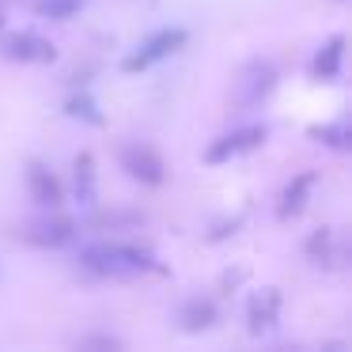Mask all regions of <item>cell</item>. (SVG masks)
<instances>
[{"label":"cell","instance_id":"9c48e42d","mask_svg":"<svg viewBox=\"0 0 352 352\" xmlns=\"http://www.w3.org/2000/svg\"><path fill=\"white\" fill-rule=\"evenodd\" d=\"M178 322H182V329H190V333H201V329L216 326V303L208 296L186 299L182 311H178Z\"/></svg>","mask_w":352,"mask_h":352},{"label":"cell","instance_id":"9a60e30c","mask_svg":"<svg viewBox=\"0 0 352 352\" xmlns=\"http://www.w3.org/2000/svg\"><path fill=\"white\" fill-rule=\"evenodd\" d=\"M65 110H69L72 118H80V122H87V125H102V114H99V107H95V99H91L87 91L72 95Z\"/></svg>","mask_w":352,"mask_h":352},{"label":"cell","instance_id":"6da1fadb","mask_svg":"<svg viewBox=\"0 0 352 352\" xmlns=\"http://www.w3.org/2000/svg\"><path fill=\"white\" fill-rule=\"evenodd\" d=\"M80 269L95 276H129L155 269V254L137 243H95L80 250Z\"/></svg>","mask_w":352,"mask_h":352},{"label":"cell","instance_id":"277c9868","mask_svg":"<svg viewBox=\"0 0 352 352\" xmlns=\"http://www.w3.org/2000/svg\"><path fill=\"white\" fill-rule=\"evenodd\" d=\"M122 167L129 170V178L144 186H163L167 178V167H163V155L155 152L152 144H125L122 148Z\"/></svg>","mask_w":352,"mask_h":352},{"label":"cell","instance_id":"ba28073f","mask_svg":"<svg viewBox=\"0 0 352 352\" xmlns=\"http://www.w3.org/2000/svg\"><path fill=\"white\" fill-rule=\"evenodd\" d=\"M27 186H31V197L38 201V205H46V208L61 205V182H57L42 163H31V167H27Z\"/></svg>","mask_w":352,"mask_h":352},{"label":"cell","instance_id":"e0dca14e","mask_svg":"<svg viewBox=\"0 0 352 352\" xmlns=\"http://www.w3.org/2000/svg\"><path fill=\"white\" fill-rule=\"evenodd\" d=\"M84 8V0H38V16L46 19H69Z\"/></svg>","mask_w":352,"mask_h":352},{"label":"cell","instance_id":"52a82bcc","mask_svg":"<svg viewBox=\"0 0 352 352\" xmlns=\"http://www.w3.org/2000/svg\"><path fill=\"white\" fill-rule=\"evenodd\" d=\"M23 239L31 246H42V250H57V246L76 239V220H69V216H46V220H34L23 231Z\"/></svg>","mask_w":352,"mask_h":352},{"label":"cell","instance_id":"4fadbf2b","mask_svg":"<svg viewBox=\"0 0 352 352\" xmlns=\"http://www.w3.org/2000/svg\"><path fill=\"white\" fill-rule=\"evenodd\" d=\"M76 197H80V205H95V160H91V152L76 155Z\"/></svg>","mask_w":352,"mask_h":352},{"label":"cell","instance_id":"5b68a950","mask_svg":"<svg viewBox=\"0 0 352 352\" xmlns=\"http://www.w3.org/2000/svg\"><path fill=\"white\" fill-rule=\"evenodd\" d=\"M265 137H269L265 125H243V129L212 140L208 152H205V163H228V160H235V155H243V152H254L258 144H265Z\"/></svg>","mask_w":352,"mask_h":352},{"label":"cell","instance_id":"ac0fdd59","mask_svg":"<svg viewBox=\"0 0 352 352\" xmlns=\"http://www.w3.org/2000/svg\"><path fill=\"white\" fill-rule=\"evenodd\" d=\"M80 349H122V341L118 337H110V333H91V337H80Z\"/></svg>","mask_w":352,"mask_h":352},{"label":"cell","instance_id":"8992f818","mask_svg":"<svg viewBox=\"0 0 352 352\" xmlns=\"http://www.w3.org/2000/svg\"><path fill=\"white\" fill-rule=\"evenodd\" d=\"M0 54L8 57V61H19V65H50L57 57L54 42L38 38L31 31H19V34H8V38L0 42Z\"/></svg>","mask_w":352,"mask_h":352},{"label":"cell","instance_id":"8fae6325","mask_svg":"<svg viewBox=\"0 0 352 352\" xmlns=\"http://www.w3.org/2000/svg\"><path fill=\"white\" fill-rule=\"evenodd\" d=\"M341 57H344V38H341V34H333V38H329L326 46L318 50L311 72H314L318 80H337V76H341Z\"/></svg>","mask_w":352,"mask_h":352},{"label":"cell","instance_id":"30bf717a","mask_svg":"<svg viewBox=\"0 0 352 352\" xmlns=\"http://www.w3.org/2000/svg\"><path fill=\"white\" fill-rule=\"evenodd\" d=\"M311 186H314V170H303V175H296L288 182V190H284V197H280V220H292V216H299L303 212V205H307V193H311Z\"/></svg>","mask_w":352,"mask_h":352},{"label":"cell","instance_id":"3957f363","mask_svg":"<svg viewBox=\"0 0 352 352\" xmlns=\"http://www.w3.org/2000/svg\"><path fill=\"white\" fill-rule=\"evenodd\" d=\"M273 87H276V69L269 61H261V57H254V61L243 65V72H239V80H235V102L250 110V107H258Z\"/></svg>","mask_w":352,"mask_h":352},{"label":"cell","instance_id":"ffe728a7","mask_svg":"<svg viewBox=\"0 0 352 352\" xmlns=\"http://www.w3.org/2000/svg\"><path fill=\"white\" fill-rule=\"evenodd\" d=\"M0 31H4V16H0Z\"/></svg>","mask_w":352,"mask_h":352},{"label":"cell","instance_id":"2e32d148","mask_svg":"<svg viewBox=\"0 0 352 352\" xmlns=\"http://www.w3.org/2000/svg\"><path fill=\"white\" fill-rule=\"evenodd\" d=\"M137 223H144L140 212H95L91 216V228H99V231H107V228H137Z\"/></svg>","mask_w":352,"mask_h":352},{"label":"cell","instance_id":"7c38bea8","mask_svg":"<svg viewBox=\"0 0 352 352\" xmlns=\"http://www.w3.org/2000/svg\"><path fill=\"white\" fill-rule=\"evenodd\" d=\"M276 307H280V296L276 288H269L265 296H258L250 303V333H265L269 326L276 322Z\"/></svg>","mask_w":352,"mask_h":352},{"label":"cell","instance_id":"7a4b0ae2","mask_svg":"<svg viewBox=\"0 0 352 352\" xmlns=\"http://www.w3.org/2000/svg\"><path fill=\"white\" fill-rule=\"evenodd\" d=\"M186 38H190V34H186L182 27H167V31H155L152 38H148L144 46L137 50V54H129V57L122 61V72H144V69H152L155 61H163V57L178 54V50L186 46Z\"/></svg>","mask_w":352,"mask_h":352},{"label":"cell","instance_id":"5bb4252c","mask_svg":"<svg viewBox=\"0 0 352 352\" xmlns=\"http://www.w3.org/2000/svg\"><path fill=\"white\" fill-rule=\"evenodd\" d=\"M311 140L329 144V148H349L352 144V133H349V125H344V122H337V125H314Z\"/></svg>","mask_w":352,"mask_h":352},{"label":"cell","instance_id":"d6986e66","mask_svg":"<svg viewBox=\"0 0 352 352\" xmlns=\"http://www.w3.org/2000/svg\"><path fill=\"white\" fill-rule=\"evenodd\" d=\"M326 250H329V231L322 228V231H314L311 239H307V254H311V258H326Z\"/></svg>","mask_w":352,"mask_h":352}]
</instances>
